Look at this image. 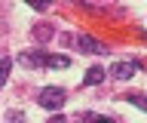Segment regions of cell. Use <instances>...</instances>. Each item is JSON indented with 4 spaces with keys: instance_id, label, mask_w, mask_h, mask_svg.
I'll use <instances>...</instances> for the list:
<instances>
[{
    "instance_id": "11",
    "label": "cell",
    "mask_w": 147,
    "mask_h": 123,
    "mask_svg": "<svg viewBox=\"0 0 147 123\" xmlns=\"http://www.w3.org/2000/svg\"><path fill=\"white\" fill-rule=\"evenodd\" d=\"M129 102L135 105V108H141V111H144V108H147V102H144V95H138V92H132V95H129Z\"/></svg>"
},
{
    "instance_id": "1",
    "label": "cell",
    "mask_w": 147,
    "mask_h": 123,
    "mask_svg": "<svg viewBox=\"0 0 147 123\" xmlns=\"http://www.w3.org/2000/svg\"><path fill=\"white\" fill-rule=\"evenodd\" d=\"M37 102H40V108H46V111H61L64 102H67V92H64L61 86H46V89H40Z\"/></svg>"
},
{
    "instance_id": "4",
    "label": "cell",
    "mask_w": 147,
    "mask_h": 123,
    "mask_svg": "<svg viewBox=\"0 0 147 123\" xmlns=\"http://www.w3.org/2000/svg\"><path fill=\"white\" fill-rule=\"evenodd\" d=\"M135 71H138V62H117L110 74L117 77V80H129V77L135 74Z\"/></svg>"
},
{
    "instance_id": "9",
    "label": "cell",
    "mask_w": 147,
    "mask_h": 123,
    "mask_svg": "<svg viewBox=\"0 0 147 123\" xmlns=\"http://www.w3.org/2000/svg\"><path fill=\"white\" fill-rule=\"evenodd\" d=\"M6 123H28L25 111H6Z\"/></svg>"
},
{
    "instance_id": "10",
    "label": "cell",
    "mask_w": 147,
    "mask_h": 123,
    "mask_svg": "<svg viewBox=\"0 0 147 123\" xmlns=\"http://www.w3.org/2000/svg\"><path fill=\"white\" fill-rule=\"evenodd\" d=\"M28 6H31V10H49V6H52V0H28Z\"/></svg>"
},
{
    "instance_id": "13",
    "label": "cell",
    "mask_w": 147,
    "mask_h": 123,
    "mask_svg": "<svg viewBox=\"0 0 147 123\" xmlns=\"http://www.w3.org/2000/svg\"><path fill=\"white\" fill-rule=\"evenodd\" d=\"M89 120H92V123H113L110 117H89Z\"/></svg>"
},
{
    "instance_id": "3",
    "label": "cell",
    "mask_w": 147,
    "mask_h": 123,
    "mask_svg": "<svg viewBox=\"0 0 147 123\" xmlns=\"http://www.w3.org/2000/svg\"><path fill=\"white\" fill-rule=\"evenodd\" d=\"M77 43H80V49H83V52H89V56H101V52H107V49H104V43H101V40H95V37H89V34H80V37H77Z\"/></svg>"
},
{
    "instance_id": "8",
    "label": "cell",
    "mask_w": 147,
    "mask_h": 123,
    "mask_svg": "<svg viewBox=\"0 0 147 123\" xmlns=\"http://www.w3.org/2000/svg\"><path fill=\"white\" fill-rule=\"evenodd\" d=\"M9 68H12V58H0V89H3L6 80H9Z\"/></svg>"
},
{
    "instance_id": "7",
    "label": "cell",
    "mask_w": 147,
    "mask_h": 123,
    "mask_svg": "<svg viewBox=\"0 0 147 123\" xmlns=\"http://www.w3.org/2000/svg\"><path fill=\"white\" fill-rule=\"evenodd\" d=\"M52 25H37L34 28V40H40V43H46V40H52Z\"/></svg>"
},
{
    "instance_id": "2",
    "label": "cell",
    "mask_w": 147,
    "mask_h": 123,
    "mask_svg": "<svg viewBox=\"0 0 147 123\" xmlns=\"http://www.w3.org/2000/svg\"><path fill=\"white\" fill-rule=\"evenodd\" d=\"M18 65L31 68V71L46 68V52H43V49H28V52H18Z\"/></svg>"
},
{
    "instance_id": "5",
    "label": "cell",
    "mask_w": 147,
    "mask_h": 123,
    "mask_svg": "<svg viewBox=\"0 0 147 123\" xmlns=\"http://www.w3.org/2000/svg\"><path fill=\"white\" fill-rule=\"evenodd\" d=\"M104 74H107V71H104L101 65H95V68H89V71H86L83 83H86V86H95V83H101V80H104Z\"/></svg>"
},
{
    "instance_id": "12",
    "label": "cell",
    "mask_w": 147,
    "mask_h": 123,
    "mask_svg": "<svg viewBox=\"0 0 147 123\" xmlns=\"http://www.w3.org/2000/svg\"><path fill=\"white\" fill-rule=\"evenodd\" d=\"M49 123H71L67 117H61V114H55V117H49Z\"/></svg>"
},
{
    "instance_id": "6",
    "label": "cell",
    "mask_w": 147,
    "mask_h": 123,
    "mask_svg": "<svg viewBox=\"0 0 147 123\" xmlns=\"http://www.w3.org/2000/svg\"><path fill=\"white\" fill-rule=\"evenodd\" d=\"M46 68H58V71H64V68H71V58H67V56H46Z\"/></svg>"
}]
</instances>
